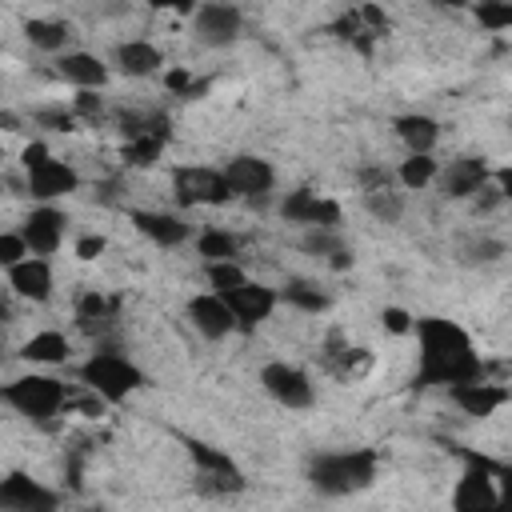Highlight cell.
Listing matches in <instances>:
<instances>
[{"label":"cell","instance_id":"obj_43","mask_svg":"<svg viewBox=\"0 0 512 512\" xmlns=\"http://www.w3.org/2000/svg\"><path fill=\"white\" fill-rule=\"evenodd\" d=\"M80 512H104V508H80Z\"/></svg>","mask_w":512,"mask_h":512},{"label":"cell","instance_id":"obj_13","mask_svg":"<svg viewBox=\"0 0 512 512\" xmlns=\"http://www.w3.org/2000/svg\"><path fill=\"white\" fill-rule=\"evenodd\" d=\"M244 32V12L236 4H200L192 12V36L204 48H228Z\"/></svg>","mask_w":512,"mask_h":512},{"label":"cell","instance_id":"obj_32","mask_svg":"<svg viewBox=\"0 0 512 512\" xmlns=\"http://www.w3.org/2000/svg\"><path fill=\"white\" fill-rule=\"evenodd\" d=\"M436 172H440V160L436 156H408V160H400L396 180H400V188L420 192V188H428L436 180Z\"/></svg>","mask_w":512,"mask_h":512},{"label":"cell","instance_id":"obj_38","mask_svg":"<svg viewBox=\"0 0 512 512\" xmlns=\"http://www.w3.org/2000/svg\"><path fill=\"white\" fill-rule=\"evenodd\" d=\"M164 88L176 92V96H192V92H196V80H192L188 68H168V72H164Z\"/></svg>","mask_w":512,"mask_h":512},{"label":"cell","instance_id":"obj_2","mask_svg":"<svg viewBox=\"0 0 512 512\" xmlns=\"http://www.w3.org/2000/svg\"><path fill=\"white\" fill-rule=\"evenodd\" d=\"M380 476V452L376 448H336L316 452L308 460V484L320 496H352L372 488Z\"/></svg>","mask_w":512,"mask_h":512},{"label":"cell","instance_id":"obj_8","mask_svg":"<svg viewBox=\"0 0 512 512\" xmlns=\"http://www.w3.org/2000/svg\"><path fill=\"white\" fill-rule=\"evenodd\" d=\"M120 132H124V164L148 168L160 160V152L168 144V116L164 112H124Z\"/></svg>","mask_w":512,"mask_h":512},{"label":"cell","instance_id":"obj_31","mask_svg":"<svg viewBox=\"0 0 512 512\" xmlns=\"http://www.w3.org/2000/svg\"><path fill=\"white\" fill-rule=\"evenodd\" d=\"M304 252L324 256L332 268H348V264H352V252H348V244L340 240V228H308Z\"/></svg>","mask_w":512,"mask_h":512},{"label":"cell","instance_id":"obj_16","mask_svg":"<svg viewBox=\"0 0 512 512\" xmlns=\"http://www.w3.org/2000/svg\"><path fill=\"white\" fill-rule=\"evenodd\" d=\"M224 304H228V312H232V320H236V332H252V328H260V324L276 312L280 296H276V288H268V284L244 280L240 288H232V292L224 296Z\"/></svg>","mask_w":512,"mask_h":512},{"label":"cell","instance_id":"obj_18","mask_svg":"<svg viewBox=\"0 0 512 512\" xmlns=\"http://www.w3.org/2000/svg\"><path fill=\"white\" fill-rule=\"evenodd\" d=\"M436 176H440V192H444L448 200H472V196L492 180V168H488L484 156H456V160H448V168L436 172Z\"/></svg>","mask_w":512,"mask_h":512},{"label":"cell","instance_id":"obj_22","mask_svg":"<svg viewBox=\"0 0 512 512\" xmlns=\"http://www.w3.org/2000/svg\"><path fill=\"white\" fill-rule=\"evenodd\" d=\"M56 76L68 80L76 92H100L108 84V64L92 52H64L56 56Z\"/></svg>","mask_w":512,"mask_h":512},{"label":"cell","instance_id":"obj_39","mask_svg":"<svg viewBox=\"0 0 512 512\" xmlns=\"http://www.w3.org/2000/svg\"><path fill=\"white\" fill-rule=\"evenodd\" d=\"M100 96L96 92H76V100H72V116L76 120H100Z\"/></svg>","mask_w":512,"mask_h":512},{"label":"cell","instance_id":"obj_1","mask_svg":"<svg viewBox=\"0 0 512 512\" xmlns=\"http://www.w3.org/2000/svg\"><path fill=\"white\" fill-rule=\"evenodd\" d=\"M416 332V372H412V388H456L468 380H488L484 360L468 336V328H460L456 320L444 316H420L412 320Z\"/></svg>","mask_w":512,"mask_h":512},{"label":"cell","instance_id":"obj_20","mask_svg":"<svg viewBox=\"0 0 512 512\" xmlns=\"http://www.w3.org/2000/svg\"><path fill=\"white\" fill-rule=\"evenodd\" d=\"M360 184H364V208L380 224H396L404 216V196L396 192V184H392V176L384 168H364L360 172Z\"/></svg>","mask_w":512,"mask_h":512},{"label":"cell","instance_id":"obj_40","mask_svg":"<svg viewBox=\"0 0 512 512\" xmlns=\"http://www.w3.org/2000/svg\"><path fill=\"white\" fill-rule=\"evenodd\" d=\"M380 320H384V328H388V332H396V336H408L416 316H408L404 308H384V312H380Z\"/></svg>","mask_w":512,"mask_h":512},{"label":"cell","instance_id":"obj_21","mask_svg":"<svg viewBox=\"0 0 512 512\" xmlns=\"http://www.w3.org/2000/svg\"><path fill=\"white\" fill-rule=\"evenodd\" d=\"M188 320L204 340H224L236 332V320H232L224 296H216V292H196L188 300Z\"/></svg>","mask_w":512,"mask_h":512},{"label":"cell","instance_id":"obj_36","mask_svg":"<svg viewBox=\"0 0 512 512\" xmlns=\"http://www.w3.org/2000/svg\"><path fill=\"white\" fill-rule=\"evenodd\" d=\"M24 256H28V248H24L20 232H0V268H12V264H20Z\"/></svg>","mask_w":512,"mask_h":512},{"label":"cell","instance_id":"obj_9","mask_svg":"<svg viewBox=\"0 0 512 512\" xmlns=\"http://www.w3.org/2000/svg\"><path fill=\"white\" fill-rule=\"evenodd\" d=\"M172 196L184 208H220L232 200L224 172L212 164H180L172 168Z\"/></svg>","mask_w":512,"mask_h":512},{"label":"cell","instance_id":"obj_34","mask_svg":"<svg viewBox=\"0 0 512 512\" xmlns=\"http://www.w3.org/2000/svg\"><path fill=\"white\" fill-rule=\"evenodd\" d=\"M204 280H208V292L228 296L232 288H240V284L248 280V272H244L236 260H208V264H204Z\"/></svg>","mask_w":512,"mask_h":512},{"label":"cell","instance_id":"obj_27","mask_svg":"<svg viewBox=\"0 0 512 512\" xmlns=\"http://www.w3.org/2000/svg\"><path fill=\"white\" fill-rule=\"evenodd\" d=\"M24 36H28L32 48L52 52V56H64L68 52V40H72V24L68 20H56V16H32V20H24Z\"/></svg>","mask_w":512,"mask_h":512},{"label":"cell","instance_id":"obj_24","mask_svg":"<svg viewBox=\"0 0 512 512\" xmlns=\"http://www.w3.org/2000/svg\"><path fill=\"white\" fill-rule=\"evenodd\" d=\"M392 128H396L400 144L408 148V156H432V148L440 144V124L424 112H404L392 120Z\"/></svg>","mask_w":512,"mask_h":512},{"label":"cell","instance_id":"obj_17","mask_svg":"<svg viewBox=\"0 0 512 512\" xmlns=\"http://www.w3.org/2000/svg\"><path fill=\"white\" fill-rule=\"evenodd\" d=\"M64 228H68V216H64L60 208H52V204H40V208H32V212L24 216L20 240H24L28 256H44V260H48V256L64 244Z\"/></svg>","mask_w":512,"mask_h":512},{"label":"cell","instance_id":"obj_15","mask_svg":"<svg viewBox=\"0 0 512 512\" xmlns=\"http://www.w3.org/2000/svg\"><path fill=\"white\" fill-rule=\"evenodd\" d=\"M280 216L288 224H304V228H340L344 212L336 200L312 192V188H292L284 200H280Z\"/></svg>","mask_w":512,"mask_h":512},{"label":"cell","instance_id":"obj_28","mask_svg":"<svg viewBox=\"0 0 512 512\" xmlns=\"http://www.w3.org/2000/svg\"><path fill=\"white\" fill-rule=\"evenodd\" d=\"M76 320H80V328L88 336H104L112 328V320H116V300L100 296L96 288H84L76 296Z\"/></svg>","mask_w":512,"mask_h":512},{"label":"cell","instance_id":"obj_42","mask_svg":"<svg viewBox=\"0 0 512 512\" xmlns=\"http://www.w3.org/2000/svg\"><path fill=\"white\" fill-rule=\"evenodd\" d=\"M100 252H104V236H80L76 240V256L80 260H96Z\"/></svg>","mask_w":512,"mask_h":512},{"label":"cell","instance_id":"obj_14","mask_svg":"<svg viewBox=\"0 0 512 512\" xmlns=\"http://www.w3.org/2000/svg\"><path fill=\"white\" fill-rule=\"evenodd\" d=\"M220 172H224V184H228L232 200H236V196H244V200H264V196L276 188V168H272L264 156H232Z\"/></svg>","mask_w":512,"mask_h":512},{"label":"cell","instance_id":"obj_11","mask_svg":"<svg viewBox=\"0 0 512 512\" xmlns=\"http://www.w3.org/2000/svg\"><path fill=\"white\" fill-rule=\"evenodd\" d=\"M0 512H60V492L16 468L0 476Z\"/></svg>","mask_w":512,"mask_h":512},{"label":"cell","instance_id":"obj_35","mask_svg":"<svg viewBox=\"0 0 512 512\" xmlns=\"http://www.w3.org/2000/svg\"><path fill=\"white\" fill-rule=\"evenodd\" d=\"M472 16L480 20L484 32H504V28H512V4H476Z\"/></svg>","mask_w":512,"mask_h":512},{"label":"cell","instance_id":"obj_41","mask_svg":"<svg viewBox=\"0 0 512 512\" xmlns=\"http://www.w3.org/2000/svg\"><path fill=\"white\" fill-rule=\"evenodd\" d=\"M500 256H504V244H500V240H476V244L468 248V260H480V264L500 260Z\"/></svg>","mask_w":512,"mask_h":512},{"label":"cell","instance_id":"obj_3","mask_svg":"<svg viewBox=\"0 0 512 512\" xmlns=\"http://www.w3.org/2000/svg\"><path fill=\"white\" fill-rule=\"evenodd\" d=\"M452 512H512L508 468L480 452H464V472L452 488Z\"/></svg>","mask_w":512,"mask_h":512},{"label":"cell","instance_id":"obj_4","mask_svg":"<svg viewBox=\"0 0 512 512\" xmlns=\"http://www.w3.org/2000/svg\"><path fill=\"white\" fill-rule=\"evenodd\" d=\"M80 384L100 400V404H124L136 388H144V372L120 356L116 348H96L80 364Z\"/></svg>","mask_w":512,"mask_h":512},{"label":"cell","instance_id":"obj_29","mask_svg":"<svg viewBox=\"0 0 512 512\" xmlns=\"http://www.w3.org/2000/svg\"><path fill=\"white\" fill-rule=\"evenodd\" d=\"M68 356H72V344H68V336L56 332V328L36 332V336L24 340V348H20V360H28V364H64Z\"/></svg>","mask_w":512,"mask_h":512},{"label":"cell","instance_id":"obj_7","mask_svg":"<svg viewBox=\"0 0 512 512\" xmlns=\"http://www.w3.org/2000/svg\"><path fill=\"white\" fill-rule=\"evenodd\" d=\"M184 448H188V460L196 468L192 484H196L200 496H236V492H244V472L236 468L232 456H224L220 448H212L204 440H184Z\"/></svg>","mask_w":512,"mask_h":512},{"label":"cell","instance_id":"obj_26","mask_svg":"<svg viewBox=\"0 0 512 512\" xmlns=\"http://www.w3.org/2000/svg\"><path fill=\"white\" fill-rule=\"evenodd\" d=\"M112 60H116V68L124 76H136V80H144V76H152V72L164 68V52L152 40H120L116 52H112Z\"/></svg>","mask_w":512,"mask_h":512},{"label":"cell","instance_id":"obj_25","mask_svg":"<svg viewBox=\"0 0 512 512\" xmlns=\"http://www.w3.org/2000/svg\"><path fill=\"white\" fill-rule=\"evenodd\" d=\"M132 224H136L140 236H148L160 248H180L192 236V228L180 216H172V212H144L140 208V212H132Z\"/></svg>","mask_w":512,"mask_h":512},{"label":"cell","instance_id":"obj_5","mask_svg":"<svg viewBox=\"0 0 512 512\" xmlns=\"http://www.w3.org/2000/svg\"><path fill=\"white\" fill-rule=\"evenodd\" d=\"M0 404H8L12 412H20V416H28L36 424H48L68 404V388L56 376L28 372V376H16V380L0 384Z\"/></svg>","mask_w":512,"mask_h":512},{"label":"cell","instance_id":"obj_30","mask_svg":"<svg viewBox=\"0 0 512 512\" xmlns=\"http://www.w3.org/2000/svg\"><path fill=\"white\" fill-rule=\"evenodd\" d=\"M276 296H280L284 304H292L296 312H308V316H320V312L332 308V296L320 292V284H312V280H304V276H292Z\"/></svg>","mask_w":512,"mask_h":512},{"label":"cell","instance_id":"obj_10","mask_svg":"<svg viewBox=\"0 0 512 512\" xmlns=\"http://www.w3.org/2000/svg\"><path fill=\"white\" fill-rule=\"evenodd\" d=\"M260 388H264L276 404L296 408V412L316 404V384H312V376H308L300 364H288V360L264 364V368H260Z\"/></svg>","mask_w":512,"mask_h":512},{"label":"cell","instance_id":"obj_23","mask_svg":"<svg viewBox=\"0 0 512 512\" xmlns=\"http://www.w3.org/2000/svg\"><path fill=\"white\" fill-rule=\"evenodd\" d=\"M8 284L20 300H32V304H44L52 296V264L44 256H24L20 264L8 268Z\"/></svg>","mask_w":512,"mask_h":512},{"label":"cell","instance_id":"obj_37","mask_svg":"<svg viewBox=\"0 0 512 512\" xmlns=\"http://www.w3.org/2000/svg\"><path fill=\"white\" fill-rule=\"evenodd\" d=\"M36 120L48 124V128H56V132H76L72 108H44V112H36Z\"/></svg>","mask_w":512,"mask_h":512},{"label":"cell","instance_id":"obj_19","mask_svg":"<svg viewBox=\"0 0 512 512\" xmlns=\"http://www.w3.org/2000/svg\"><path fill=\"white\" fill-rule=\"evenodd\" d=\"M508 388L496 384V380H468V384H456L448 388V400L464 412V416H476V420H488L492 412H500L508 404Z\"/></svg>","mask_w":512,"mask_h":512},{"label":"cell","instance_id":"obj_12","mask_svg":"<svg viewBox=\"0 0 512 512\" xmlns=\"http://www.w3.org/2000/svg\"><path fill=\"white\" fill-rule=\"evenodd\" d=\"M328 32H332L336 40L352 44L356 52L372 56L376 40H384V36H388V16H384V8H376V4H360V8L340 12V16L328 24Z\"/></svg>","mask_w":512,"mask_h":512},{"label":"cell","instance_id":"obj_6","mask_svg":"<svg viewBox=\"0 0 512 512\" xmlns=\"http://www.w3.org/2000/svg\"><path fill=\"white\" fill-rule=\"evenodd\" d=\"M20 164H24V176H28V192H32L36 200H44V204H48V200H60V196H72V192L80 188V172H76L72 164L56 160L44 140L24 144Z\"/></svg>","mask_w":512,"mask_h":512},{"label":"cell","instance_id":"obj_33","mask_svg":"<svg viewBox=\"0 0 512 512\" xmlns=\"http://www.w3.org/2000/svg\"><path fill=\"white\" fill-rule=\"evenodd\" d=\"M196 252L204 256V264H208V260H236L240 240H236L232 232H224V228H204V232L196 236Z\"/></svg>","mask_w":512,"mask_h":512}]
</instances>
